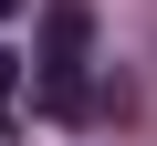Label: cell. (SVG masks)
Masks as SVG:
<instances>
[{
  "label": "cell",
  "instance_id": "6da1fadb",
  "mask_svg": "<svg viewBox=\"0 0 157 146\" xmlns=\"http://www.w3.org/2000/svg\"><path fill=\"white\" fill-rule=\"evenodd\" d=\"M11 94H21V63H11V52H0V104H11Z\"/></svg>",
  "mask_w": 157,
  "mask_h": 146
},
{
  "label": "cell",
  "instance_id": "7a4b0ae2",
  "mask_svg": "<svg viewBox=\"0 0 157 146\" xmlns=\"http://www.w3.org/2000/svg\"><path fill=\"white\" fill-rule=\"evenodd\" d=\"M11 11H21V0H0V21H11Z\"/></svg>",
  "mask_w": 157,
  "mask_h": 146
}]
</instances>
